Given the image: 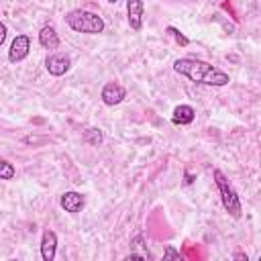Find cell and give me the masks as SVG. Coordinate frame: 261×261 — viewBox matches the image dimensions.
Returning <instances> with one entry per match:
<instances>
[{
    "label": "cell",
    "mask_w": 261,
    "mask_h": 261,
    "mask_svg": "<svg viewBox=\"0 0 261 261\" xmlns=\"http://www.w3.org/2000/svg\"><path fill=\"white\" fill-rule=\"evenodd\" d=\"M234 259H241V261H247V253H234Z\"/></svg>",
    "instance_id": "e0dca14e"
},
{
    "label": "cell",
    "mask_w": 261,
    "mask_h": 261,
    "mask_svg": "<svg viewBox=\"0 0 261 261\" xmlns=\"http://www.w3.org/2000/svg\"><path fill=\"white\" fill-rule=\"evenodd\" d=\"M212 175H214L216 188H218V192H220V200H222L224 210H226L232 218H241V216H243V206H241V200H239L234 188L230 186V181L226 179V175H224L220 169H214Z\"/></svg>",
    "instance_id": "3957f363"
},
{
    "label": "cell",
    "mask_w": 261,
    "mask_h": 261,
    "mask_svg": "<svg viewBox=\"0 0 261 261\" xmlns=\"http://www.w3.org/2000/svg\"><path fill=\"white\" fill-rule=\"evenodd\" d=\"M143 16H145V2L143 0H126V22L133 31L143 29Z\"/></svg>",
    "instance_id": "8992f818"
},
{
    "label": "cell",
    "mask_w": 261,
    "mask_h": 261,
    "mask_svg": "<svg viewBox=\"0 0 261 261\" xmlns=\"http://www.w3.org/2000/svg\"><path fill=\"white\" fill-rule=\"evenodd\" d=\"M4 41H6V22L0 24V45H4Z\"/></svg>",
    "instance_id": "2e32d148"
},
{
    "label": "cell",
    "mask_w": 261,
    "mask_h": 261,
    "mask_svg": "<svg viewBox=\"0 0 261 261\" xmlns=\"http://www.w3.org/2000/svg\"><path fill=\"white\" fill-rule=\"evenodd\" d=\"M194 118H196V110L190 104H179V106L173 108V114H171V122L173 124L186 126V124H192Z\"/></svg>",
    "instance_id": "30bf717a"
},
{
    "label": "cell",
    "mask_w": 261,
    "mask_h": 261,
    "mask_svg": "<svg viewBox=\"0 0 261 261\" xmlns=\"http://www.w3.org/2000/svg\"><path fill=\"white\" fill-rule=\"evenodd\" d=\"M69 67H71V59L63 53H53V55H47L45 59V69L53 77H61L63 73L69 71Z\"/></svg>",
    "instance_id": "5b68a950"
},
{
    "label": "cell",
    "mask_w": 261,
    "mask_h": 261,
    "mask_svg": "<svg viewBox=\"0 0 261 261\" xmlns=\"http://www.w3.org/2000/svg\"><path fill=\"white\" fill-rule=\"evenodd\" d=\"M14 175H16L14 165H12L10 161L2 159V161H0V179H12Z\"/></svg>",
    "instance_id": "4fadbf2b"
},
{
    "label": "cell",
    "mask_w": 261,
    "mask_h": 261,
    "mask_svg": "<svg viewBox=\"0 0 261 261\" xmlns=\"http://www.w3.org/2000/svg\"><path fill=\"white\" fill-rule=\"evenodd\" d=\"M259 261H261V255H259Z\"/></svg>",
    "instance_id": "d6986e66"
},
{
    "label": "cell",
    "mask_w": 261,
    "mask_h": 261,
    "mask_svg": "<svg viewBox=\"0 0 261 261\" xmlns=\"http://www.w3.org/2000/svg\"><path fill=\"white\" fill-rule=\"evenodd\" d=\"M29 51H31V37L29 35H16L10 43V49H8V61L18 63V61L27 59Z\"/></svg>",
    "instance_id": "277c9868"
},
{
    "label": "cell",
    "mask_w": 261,
    "mask_h": 261,
    "mask_svg": "<svg viewBox=\"0 0 261 261\" xmlns=\"http://www.w3.org/2000/svg\"><path fill=\"white\" fill-rule=\"evenodd\" d=\"M59 206L69 212V214H77L84 210L86 206V198L80 194V192H63L61 198H59Z\"/></svg>",
    "instance_id": "ba28073f"
},
{
    "label": "cell",
    "mask_w": 261,
    "mask_h": 261,
    "mask_svg": "<svg viewBox=\"0 0 261 261\" xmlns=\"http://www.w3.org/2000/svg\"><path fill=\"white\" fill-rule=\"evenodd\" d=\"M39 43L43 49H57L59 47V35L55 31V27L47 24L39 31Z\"/></svg>",
    "instance_id": "8fae6325"
},
{
    "label": "cell",
    "mask_w": 261,
    "mask_h": 261,
    "mask_svg": "<svg viewBox=\"0 0 261 261\" xmlns=\"http://www.w3.org/2000/svg\"><path fill=\"white\" fill-rule=\"evenodd\" d=\"M173 71L188 77L194 84H202V86H212V88H222L230 82L228 73H224L222 69H218L216 65L202 61V59H194V57H179L173 61Z\"/></svg>",
    "instance_id": "6da1fadb"
},
{
    "label": "cell",
    "mask_w": 261,
    "mask_h": 261,
    "mask_svg": "<svg viewBox=\"0 0 261 261\" xmlns=\"http://www.w3.org/2000/svg\"><path fill=\"white\" fill-rule=\"evenodd\" d=\"M106 2H110V4H116V2H118V0H106Z\"/></svg>",
    "instance_id": "ac0fdd59"
},
{
    "label": "cell",
    "mask_w": 261,
    "mask_h": 261,
    "mask_svg": "<svg viewBox=\"0 0 261 261\" xmlns=\"http://www.w3.org/2000/svg\"><path fill=\"white\" fill-rule=\"evenodd\" d=\"M55 253H57V234L51 228H45L41 237V257L43 261H53Z\"/></svg>",
    "instance_id": "9c48e42d"
},
{
    "label": "cell",
    "mask_w": 261,
    "mask_h": 261,
    "mask_svg": "<svg viewBox=\"0 0 261 261\" xmlns=\"http://www.w3.org/2000/svg\"><path fill=\"white\" fill-rule=\"evenodd\" d=\"M100 98L106 106H116L126 98V90L118 82H108V84H104V88L100 92Z\"/></svg>",
    "instance_id": "52a82bcc"
},
{
    "label": "cell",
    "mask_w": 261,
    "mask_h": 261,
    "mask_svg": "<svg viewBox=\"0 0 261 261\" xmlns=\"http://www.w3.org/2000/svg\"><path fill=\"white\" fill-rule=\"evenodd\" d=\"M82 141L88 143V145H92V147H98V145L104 141V133H102L100 128H96V126L86 128V130L82 133Z\"/></svg>",
    "instance_id": "7c38bea8"
},
{
    "label": "cell",
    "mask_w": 261,
    "mask_h": 261,
    "mask_svg": "<svg viewBox=\"0 0 261 261\" xmlns=\"http://www.w3.org/2000/svg\"><path fill=\"white\" fill-rule=\"evenodd\" d=\"M163 259H179V251L173 249L171 245H167L165 251H163Z\"/></svg>",
    "instance_id": "9a60e30c"
},
{
    "label": "cell",
    "mask_w": 261,
    "mask_h": 261,
    "mask_svg": "<svg viewBox=\"0 0 261 261\" xmlns=\"http://www.w3.org/2000/svg\"><path fill=\"white\" fill-rule=\"evenodd\" d=\"M65 24L73 31V33H82V35H100L104 31V18L92 10H84V8H73L65 14Z\"/></svg>",
    "instance_id": "7a4b0ae2"
},
{
    "label": "cell",
    "mask_w": 261,
    "mask_h": 261,
    "mask_svg": "<svg viewBox=\"0 0 261 261\" xmlns=\"http://www.w3.org/2000/svg\"><path fill=\"white\" fill-rule=\"evenodd\" d=\"M165 31L175 39V43H177V45H181V47H188V45H190V39H188L186 35H181V31H179V29H175V27H167Z\"/></svg>",
    "instance_id": "5bb4252c"
}]
</instances>
